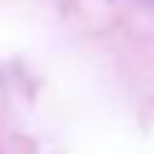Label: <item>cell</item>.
<instances>
[{"label": "cell", "mask_w": 154, "mask_h": 154, "mask_svg": "<svg viewBox=\"0 0 154 154\" xmlns=\"http://www.w3.org/2000/svg\"><path fill=\"white\" fill-rule=\"evenodd\" d=\"M151 3H154V0H151Z\"/></svg>", "instance_id": "1"}]
</instances>
